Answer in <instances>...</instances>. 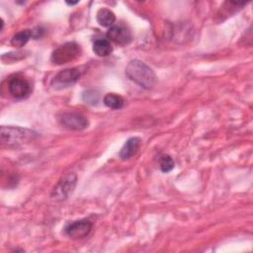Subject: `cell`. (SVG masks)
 Wrapping results in <instances>:
<instances>
[{"label":"cell","mask_w":253,"mask_h":253,"mask_svg":"<svg viewBox=\"0 0 253 253\" xmlns=\"http://www.w3.org/2000/svg\"><path fill=\"white\" fill-rule=\"evenodd\" d=\"M104 104L111 109H121L125 105V100L122 96L115 93H108L104 97Z\"/></svg>","instance_id":"5bb4252c"},{"label":"cell","mask_w":253,"mask_h":253,"mask_svg":"<svg viewBox=\"0 0 253 253\" xmlns=\"http://www.w3.org/2000/svg\"><path fill=\"white\" fill-rule=\"evenodd\" d=\"M126 76L138 86L144 89H151L156 83V74L144 62L133 59L126 67Z\"/></svg>","instance_id":"6da1fadb"},{"label":"cell","mask_w":253,"mask_h":253,"mask_svg":"<svg viewBox=\"0 0 253 253\" xmlns=\"http://www.w3.org/2000/svg\"><path fill=\"white\" fill-rule=\"evenodd\" d=\"M8 91L12 97L18 100L26 99L32 92L31 83L22 75H12L7 81Z\"/></svg>","instance_id":"5b68a950"},{"label":"cell","mask_w":253,"mask_h":253,"mask_svg":"<svg viewBox=\"0 0 253 253\" xmlns=\"http://www.w3.org/2000/svg\"><path fill=\"white\" fill-rule=\"evenodd\" d=\"M77 176L75 173H67L64 175L54 187L51 193V199L55 202L66 200L76 187Z\"/></svg>","instance_id":"277c9868"},{"label":"cell","mask_w":253,"mask_h":253,"mask_svg":"<svg viewBox=\"0 0 253 253\" xmlns=\"http://www.w3.org/2000/svg\"><path fill=\"white\" fill-rule=\"evenodd\" d=\"M81 72L78 68H66L59 71L52 79L51 85L54 88H65L74 84L80 77Z\"/></svg>","instance_id":"52a82bcc"},{"label":"cell","mask_w":253,"mask_h":253,"mask_svg":"<svg viewBox=\"0 0 253 253\" xmlns=\"http://www.w3.org/2000/svg\"><path fill=\"white\" fill-rule=\"evenodd\" d=\"M60 124L70 130H82L88 127V120L78 113H65L59 118Z\"/></svg>","instance_id":"ba28073f"},{"label":"cell","mask_w":253,"mask_h":253,"mask_svg":"<svg viewBox=\"0 0 253 253\" xmlns=\"http://www.w3.org/2000/svg\"><path fill=\"white\" fill-rule=\"evenodd\" d=\"M68 5H75V4H77L78 2H66Z\"/></svg>","instance_id":"e0dca14e"},{"label":"cell","mask_w":253,"mask_h":253,"mask_svg":"<svg viewBox=\"0 0 253 253\" xmlns=\"http://www.w3.org/2000/svg\"><path fill=\"white\" fill-rule=\"evenodd\" d=\"M139 146H140V138L139 137L134 136V137L128 138L125 142V144L123 145V147L120 151L119 155H120L121 159L126 160V159H129L130 157H132L139 149Z\"/></svg>","instance_id":"30bf717a"},{"label":"cell","mask_w":253,"mask_h":253,"mask_svg":"<svg viewBox=\"0 0 253 253\" xmlns=\"http://www.w3.org/2000/svg\"><path fill=\"white\" fill-rule=\"evenodd\" d=\"M83 100L87 104L96 105L99 101V93L96 90H87L83 93Z\"/></svg>","instance_id":"2e32d148"},{"label":"cell","mask_w":253,"mask_h":253,"mask_svg":"<svg viewBox=\"0 0 253 253\" xmlns=\"http://www.w3.org/2000/svg\"><path fill=\"white\" fill-rule=\"evenodd\" d=\"M107 38L117 44H126L131 41L132 36L130 31L126 26L114 25L109 28Z\"/></svg>","instance_id":"9c48e42d"},{"label":"cell","mask_w":253,"mask_h":253,"mask_svg":"<svg viewBox=\"0 0 253 253\" xmlns=\"http://www.w3.org/2000/svg\"><path fill=\"white\" fill-rule=\"evenodd\" d=\"M31 38H34L33 30H24L13 36L11 40V44L15 47L24 46Z\"/></svg>","instance_id":"4fadbf2b"},{"label":"cell","mask_w":253,"mask_h":253,"mask_svg":"<svg viewBox=\"0 0 253 253\" xmlns=\"http://www.w3.org/2000/svg\"><path fill=\"white\" fill-rule=\"evenodd\" d=\"M116 21V16L113 11L107 8H102L97 12V22L100 26L105 28H111L114 26Z\"/></svg>","instance_id":"7c38bea8"},{"label":"cell","mask_w":253,"mask_h":253,"mask_svg":"<svg viewBox=\"0 0 253 253\" xmlns=\"http://www.w3.org/2000/svg\"><path fill=\"white\" fill-rule=\"evenodd\" d=\"M38 133L32 129L13 126H1V142L8 146H19L33 140Z\"/></svg>","instance_id":"7a4b0ae2"},{"label":"cell","mask_w":253,"mask_h":253,"mask_svg":"<svg viewBox=\"0 0 253 253\" xmlns=\"http://www.w3.org/2000/svg\"><path fill=\"white\" fill-rule=\"evenodd\" d=\"M174 166H175V163L171 156L164 154L160 157V169L162 172L164 173L170 172L174 168Z\"/></svg>","instance_id":"9a60e30c"},{"label":"cell","mask_w":253,"mask_h":253,"mask_svg":"<svg viewBox=\"0 0 253 253\" xmlns=\"http://www.w3.org/2000/svg\"><path fill=\"white\" fill-rule=\"evenodd\" d=\"M93 51L100 57H106L112 53L113 47L109 40L98 39L93 43Z\"/></svg>","instance_id":"8fae6325"},{"label":"cell","mask_w":253,"mask_h":253,"mask_svg":"<svg viewBox=\"0 0 253 253\" xmlns=\"http://www.w3.org/2000/svg\"><path fill=\"white\" fill-rule=\"evenodd\" d=\"M93 227V223L88 219H79L68 223L64 231L72 239H82L89 235Z\"/></svg>","instance_id":"8992f818"},{"label":"cell","mask_w":253,"mask_h":253,"mask_svg":"<svg viewBox=\"0 0 253 253\" xmlns=\"http://www.w3.org/2000/svg\"><path fill=\"white\" fill-rule=\"evenodd\" d=\"M81 53V47L74 42H69L56 47L51 53V62L54 64H65L76 59Z\"/></svg>","instance_id":"3957f363"}]
</instances>
